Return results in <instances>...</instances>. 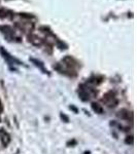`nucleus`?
Listing matches in <instances>:
<instances>
[{"mask_svg":"<svg viewBox=\"0 0 137 154\" xmlns=\"http://www.w3.org/2000/svg\"><path fill=\"white\" fill-rule=\"evenodd\" d=\"M92 109H93V110L98 114L103 113V108H102V106L99 105L98 103H92Z\"/></svg>","mask_w":137,"mask_h":154,"instance_id":"0eeeda50","label":"nucleus"},{"mask_svg":"<svg viewBox=\"0 0 137 154\" xmlns=\"http://www.w3.org/2000/svg\"><path fill=\"white\" fill-rule=\"evenodd\" d=\"M78 95H79V98H81L83 101H88L90 99V94L88 93V91L84 88H81Z\"/></svg>","mask_w":137,"mask_h":154,"instance_id":"39448f33","label":"nucleus"},{"mask_svg":"<svg viewBox=\"0 0 137 154\" xmlns=\"http://www.w3.org/2000/svg\"><path fill=\"white\" fill-rule=\"evenodd\" d=\"M0 121H1V119H0Z\"/></svg>","mask_w":137,"mask_h":154,"instance_id":"f8f14e48","label":"nucleus"},{"mask_svg":"<svg viewBox=\"0 0 137 154\" xmlns=\"http://www.w3.org/2000/svg\"><path fill=\"white\" fill-rule=\"evenodd\" d=\"M126 143L127 144H130V145H132L133 144V137L130 136V137H127L126 139Z\"/></svg>","mask_w":137,"mask_h":154,"instance_id":"1a4fd4ad","label":"nucleus"},{"mask_svg":"<svg viewBox=\"0 0 137 154\" xmlns=\"http://www.w3.org/2000/svg\"><path fill=\"white\" fill-rule=\"evenodd\" d=\"M0 53H1V54H2V57H3L4 59L6 60V62L7 63H9L11 65H14V64H18V65H21V62L20 61H18L17 59H14V58H12V57L9 54L7 51H5V49H3L2 48H0Z\"/></svg>","mask_w":137,"mask_h":154,"instance_id":"f03ea898","label":"nucleus"},{"mask_svg":"<svg viewBox=\"0 0 137 154\" xmlns=\"http://www.w3.org/2000/svg\"><path fill=\"white\" fill-rule=\"evenodd\" d=\"M63 62L65 63V66L68 67L69 69H73L75 68V67H78V63L75 62V60L72 59L71 57H65V58L63 59Z\"/></svg>","mask_w":137,"mask_h":154,"instance_id":"7ed1b4c3","label":"nucleus"},{"mask_svg":"<svg viewBox=\"0 0 137 154\" xmlns=\"http://www.w3.org/2000/svg\"><path fill=\"white\" fill-rule=\"evenodd\" d=\"M118 116L122 119H128L129 118V112L126 109H122L118 112Z\"/></svg>","mask_w":137,"mask_h":154,"instance_id":"6e6552de","label":"nucleus"},{"mask_svg":"<svg viewBox=\"0 0 137 154\" xmlns=\"http://www.w3.org/2000/svg\"><path fill=\"white\" fill-rule=\"evenodd\" d=\"M61 117L65 119V122H68V117H67V116H65L64 114H61Z\"/></svg>","mask_w":137,"mask_h":154,"instance_id":"9d476101","label":"nucleus"},{"mask_svg":"<svg viewBox=\"0 0 137 154\" xmlns=\"http://www.w3.org/2000/svg\"><path fill=\"white\" fill-rule=\"evenodd\" d=\"M30 61H31L32 63H34V65H35L36 67H38V68L40 69V70H42V72H43V73H49L48 70H46V69H44L43 64H42L40 61H37V60L33 59V58H31V59H30Z\"/></svg>","mask_w":137,"mask_h":154,"instance_id":"423d86ee","label":"nucleus"},{"mask_svg":"<svg viewBox=\"0 0 137 154\" xmlns=\"http://www.w3.org/2000/svg\"><path fill=\"white\" fill-rule=\"evenodd\" d=\"M0 135H1V141H2V144H3L4 146H6L7 144L9 143V141H11V138H9L8 134L5 133L4 131L0 130Z\"/></svg>","mask_w":137,"mask_h":154,"instance_id":"20e7f679","label":"nucleus"},{"mask_svg":"<svg viewBox=\"0 0 137 154\" xmlns=\"http://www.w3.org/2000/svg\"><path fill=\"white\" fill-rule=\"evenodd\" d=\"M102 102L105 103L108 107L116 106V104H118V100H116V94H114L113 91H108L107 94H105V95L103 96V98H102Z\"/></svg>","mask_w":137,"mask_h":154,"instance_id":"f257e3e1","label":"nucleus"},{"mask_svg":"<svg viewBox=\"0 0 137 154\" xmlns=\"http://www.w3.org/2000/svg\"><path fill=\"white\" fill-rule=\"evenodd\" d=\"M2 110H3V105H2L1 101H0V112H2Z\"/></svg>","mask_w":137,"mask_h":154,"instance_id":"9b49d317","label":"nucleus"}]
</instances>
